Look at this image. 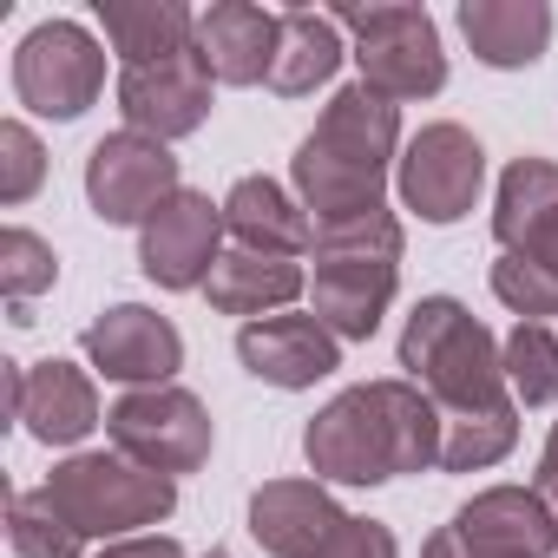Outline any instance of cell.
<instances>
[{
	"mask_svg": "<svg viewBox=\"0 0 558 558\" xmlns=\"http://www.w3.org/2000/svg\"><path fill=\"white\" fill-rule=\"evenodd\" d=\"M447 421L427 401V388L388 375L342 388L310 427H303V460L323 486H388L401 473L440 466Z\"/></svg>",
	"mask_w": 558,
	"mask_h": 558,
	"instance_id": "1",
	"label": "cell"
},
{
	"mask_svg": "<svg viewBox=\"0 0 558 558\" xmlns=\"http://www.w3.org/2000/svg\"><path fill=\"white\" fill-rule=\"evenodd\" d=\"M395 165H401V106H388L381 93H368L355 80L323 106L316 132L296 145L290 184H296V197L316 223H342V217H362V210L388 204V171Z\"/></svg>",
	"mask_w": 558,
	"mask_h": 558,
	"instance_id": "2",
	"label": "cell"
},
{
	"mask_svg": "<svg viewBox=\"0 0 558 558\" xmlns=\"http://www.w3.org/2000/svg\"><path fill=\"white\" fill-rule=\"evenodd\" d=\"M401 368H408L414 388H427V401L440 414H480V408L512 401L493 329L453 296H421L414 303V316L401 329Z\"/></svg>",
	"mask_w": 558,
	"mask_h": 558,
	"instance_id": "3",
	"label": "cell"
},
{
	"mask_svg": "<svg viewBox=\"0 0 558 558\" xmlns=\"http://www.w3.org/2000/svg\"><path fill=\"white\" fill-rule=\"evenodd\" d=\"M47 493L53 506L99 545H119V538H138L145 525L171 519L178 512V480L125 460V453H73L47 473Z\"/></svg>",
	"mask_w": 558,
	"mask_h": 558,
	"instance_id": "4",
	"label": "cell"
},
{
	"mask_svg": "<svg viewBox=\"0 0 558 558\" xmlns=\"http://www.w3.org/2000/svg\"><path fill=\"white\" fill-rule=\"evenodd\" d=\"M336 21H342V34L355 40L362 86L381 93L388 106L434 99V93L447 86V53H440V27H434L427 8L375 0V8H342Z\"/></svg>",
	"mask_w": 558,
	"mask_h": 558,
	"instance_id": "5",
	"label": "cell"
},
{
	"mask_svg": "<svg viewBox=\"0 0 558 558\" xmlns=\"http://www.w3.org/2000/svg\"><path fill=\"white\" fill-rule=\"evenodd\" d=\"M106 440H112V453L178 480V473H197L210 460L217 427H210V408L191 388L165 381V388H125L106 408Z\"/></svg>",
	"mask_w": 558,
	"mask_h": 558,
	"instance_id": "6",
	"label": "cell"
},
{
	"mask_svg": "<svg viewBox=\"0 0 558 558\" xmlns=\"http://www.w3.org/2000/svg\"><path fill=\"white\" fill-rule=\"evenodd\" d=\"M106 93V47L80 21H40L14 47V99L40 119H80Z\"/></svg>",
	"mask_w": 558,
	"mask_h": 558,
	"instance_id": "7",
	"label": "cell"
},
{
	"mask_svg": "<svg viewBox=\"0 0 558 558\" xmlns=\"http://www.w3.org/2000/svg\"><path fill=\"white\" fill-rule=\"evenodd\" d=\"M395 191L401 204L421 217V223H460L480 191H486V145L440 119V125H421L408 145H401V165H395Z\"/></svg>",
	"mask_w": 558,
	"mask_h": 558,
	"instance_id": "8",
	"label": "cell"
},
{
	"mask_svg": "<svg viewBox=\"0 0 558 558\" xmlns=\"http://www.w3.org/2000/svg\"><path fill=\"white\" fill-rule=\"evenodd\" d=\"M178 191H184V178H178L171 145H158L145 132H106L86 151V204L99 223H138L145 230V217Z\"/></svg>",
	"mask_w": 558,
	"mask_h": 558,
	"instance_id": "9",
	"label": "cell"
},
{
	"mask_svg": "<svg viewBox=\"0 0 558 558\" xmlns=\"http://www.w3.org/2000/svg\"><path fill=\"white\" fill-rule=\"evenodd\" d=\"M223 204H210L204 191H178L165 197L145 230H138V269H145V283L158 290H204L210 283V269L223 263Z\"/></svg>",
	"mask_w": 558,
	"mask_h": 558,
	"instance_id": "10",
	"label": "cell"
},
{
	"mask_svg": "<svg viewBox=\"0 0 558 558\" xmlns=\"http://www.w3.org/2000/svg\"><path fill=\"white\" fill-rule=\"evenodd\" d=\"M86 362L106 375V381H125V388H165L178 368H184V336L171 316L145 310V303H112L86 323L80 336Z\"/></svg>",
	"mask_w": 558,
	"mask_h": 558,
	"instance_id": "11",
	"label": "cell"
},
{
	"mask_svg": "<svg viewBox=\"0 0 558 558\" xmlns=\"http://www.w3.org/2000/svg\"><path fill=\"white\" fill-rule=\"evenodd\" d=\"M210 66L191 53L178 60H158V66H132L119 73V112H125V132H145L158 145L171 138H191L204 119H210Z\"/></svg>",
	"mask_w": 558,
	"mask_h": 558,
	"instance_id": "12",
	"label": "cell"
},
{
	"mask_svg": "<svg viewBox=\"0 0 558 558\" xmlns=\"http://www.w3.org/2000/svg\"><path fill=\"white\" fill-rule=\"evenodd\" d=\"M8 408L40 447H80L93 427H106L99 388L73 362H34V368L8 362Z\"/></svg>",
	"mask_w": 558,
	"mask_h": 558,
	"instance_id": "13",
	"label": "cell"
},
{
	"mask_svg": "<svg viewBox=\"0 0 558 558\" xmlns=\"http://www.w3.org/2000/svg\"><path fill=\"white\" fill-rule=\"evenodd\" d=\"M447 525L460 538V558H551L558 551V525L532 486H486Z\"/></svg>",
	"mask_w": 558,
	"mask_h": 558,
	"instance_id": "14",
	"label": "cell"
},
{
	"mask_svg": "<svg viewBox=\"0 0 558 558\" xmlns=\"http://www.w3.org/2000/svg\"><path fill=\"white\" fill-rule=\"evenodd\" d=\"M401 290V263L395 256H316L310 296H316V323L336 342H368L388 316Z\"/></svg>",
	"mask_w": 558,
	"mask_h": 558,
	"instance_id": "15",
	"label": "cell"
},
{
	"mask_svg": "<svg viewBox=\"0 0 558 558\" xmlns=\"http://www.w3.org/2000/svg\"><path fill=\"white\" fill-rule=\"evenodd\" d=\"M236 362L269 381V388H316L323 375L342 368V342L316 323V316H263V323H243L236 329Z\"/></svg>",
	"mask_w": 558,
	"mask_h": 558,
	"instance_id": "16",
	"label": "cell"
},
{
	"mask_svg": "<svg viewBox=\"0 0 558 558\" xmlns=\"http://www.w3.org/2000/svg\"><path fill=\"white\" fill-rule=\"evenodd\" d=\"M276 40H283V14L250 8V0H217L197 14V60L217 86H269Z\"/></svg>",
	"mask_w": 558,
	"mask_h": 558,
	"instance_id": "17",
	"label": "cell"
},
{
	"mask_svg": "<svg viewBox=\"0 0 558 558\" xmlns=\"http://www.w3.org/2000/svg\"><path fill=\"white\" fill-rule=\"evenodd\" d=\"M349 512L323 480H263L250 493V538L269 558H310Z\"/></svg>",
	"mask_w": 558,
	"mask_h": 558,
	"instance_id": "18",
	"label": "cell"
},
{
	"mask_svg": "<svg viewBox=\"0 0 558 558\" xmlns=\"http://www.w3.org/2000/svg\"><path fill=\"white\" fill-rule=\"evenodd\" d=\"M223 230L236 236V250L256 256H303L316 243V217L276 178H236L223 197Z\"/></svg>",
	"mask_w": 558,
	"mask_h": 558,
	"instance_id": "19",
	"label": "cell"
},
{
	"mask_svg": "<svg viewBox=\"0 0 558 558\" xmlns=\"http://www.w3.org/2000/svg\"><path fill=\"white\" fill-rule=\"evenodd\" d=\"M460 34L480 66L519 73L538 66L551 47V8L545 0H460Z\"/></svg>",
	"mask_w": 558,
	"mask_h": 558,
	"instance_id": "20",
	"label": "cell"
},
{
	"mask_svg": "<svg viewBox=\"0 0 558 558\" xmlns=\"http://www.w3.org/2000/svg\"><path fill=\"white\" fill-rule=\"evenodd\" d=\"M303 290H310V276H303L296 256H256V250H223V263L210 269V283H204L217 316H250V323L290 310Z\"/></svg>",
	"mask_w": 558,
	"mask_h": 558,
	"instance_id": "21",
	"label": "cell"
},
{
	"mask_svg": "<svg viewBox=\"0 0 558 558\" xmlns=\"http://www.w3.org/2000/svg\"><path fill=\"white\" fill-rule=\"evenodd\" d=\"M99 27L119 53V66H158L197 47V14L184 0H99Z\"/></svg>",
	"mask_w": 558,
	"mask_h": 558,
	"instance_id": "22",
	"label": "cell"
},
{
	"mask_svg": "<svg viewBox=\"0 0 558 558\" xmlns=\"http://www.w3.org/2000/svg\"><path fill=\"white\" fill-rule=\"evenodd\" d=\"M558 230V165L551 158H512L493 197V236L499 256H538Z\"/></svg>",
	"mask_w": 558,
	"mask_h": 558,
	"instance_id": "23",
	"label": "cell"
},
{
	"mask_svg": "<svg viewBox=\"0 0 558 558\" xmlns=\"http://www.w3.org/2000/svg\"><path fill=\"white\" fill-rule=\"evenodd\" d=\"M342 21L316 14V8H283V40H276V66H269V93L283 99H310L316 86H329L349 60L342 47Z\"/></svg>",
	"mask_w": 558,
	"mask_h": 558,
	"instance_id": "24",
	"label": "cell"
},
{
	"mask_svg": "<svg viewBox=\"0 0 558 558\" xmlns=\"http://www.w3.org/2000/svg\"><path fill=\"white\" fill-rule=\"evenodd\" d=\"M447 440H440V466L447 473H486L519 447V401L480 408V414H440Z\"/></svg>",
	"mask_w": 558,
	"mask_h": 558,
	"instance_id": "25",
	"label": "cell"
},
{
	"mask_svg": "<svg viewBox=\"0 0 558 558\" xmlns=\"http://www.w3.org/2000/svg\"><path fill=\"white\" fill-rule=\"evenodd\" d=\"M8 545H14V558H80L86 532L53 506L47 486H34V493L8 499Z\"/></svg>",
	"mask_w": 558,
	"mask_h": 558,
	"instance_id": "26",
	"label": "cell"
},
{
	"mask_svg": "<svg viewBox=\"0 0 558 558\" xmlns=\"http://www.w3.org/2000/svg\"><path fill=\"white\" fill-rule=\"evenodd\" d=\"M499 362H506V388H512L519 408H551L558 401V336L545 323H519L499 342Z\"/></svg>",
	"mask_w": 558,
	"mask_h": 558,
	"instance_id": "27",
	"label": "cell"
},
{
	"mask_svg": "<svg viewBox=\"0 0 558 558\" xmlns=\"http://www.w3.org/2000/svg\"><path fill=\"white\" fill-rule=\"evenodd\" d=\"M53 283H60L53 243L34 236L27 223H8V230H0V290H8V303H14V323H34L27 303H34L40 290H53Z\"/></svg>",
	"mask_w": 558,
	"mask_h": 558,
	"instance_id": "28",
	"label": "cell"
},
{
	"mask_svg": "<svg viewBox=\"0 0 558 558\" xmlns=\"http://www.w3.org/2000/svg\"><path fill=\"white\" fill-rule=\"evenodd\" d=\"M493 296L519 323H545V316H558V276L538 269V263H525V256H499L493 263Z\"/></svg>",
	"mask_w": 558,
	"mask_h": 558,
	"instance_id": "29",
	"label": "cell"
},
{
	"mask_svg": "<svg viewBox=\"0 0 558 558\" xmlns=\"http://www.w3.org/2000/svg\"><path fill=\"white\" fill-rule=\"evenodd\" d=\"M40 184H47V145L21 119H8V125H0V204L21 210Z\"/></svg>",
	"mask_w": 558,
	"mask_h": 558,
	"instance_id": "30",
	"label": "cell"
},
{
	"mask_svg": "<svg viewBox=\"0 0 558 558\" xmlns=\"http://www.w3.org/2000/svg\"><path fill=\"white\" fill-rule=\"evenodd\" d=\"M310 558H401V545H395V532H388L381 519H355V512H349Z\"/></svg>",
	"mask_w": 558,
	"mask_h": 558,
	"instance_id": "31",
	"label": "cell"
},
{
	"mask_svg": "<svg viewBox=\"0 0 558 558\" xmlns=\"http://www.w3.org/2000/svg\"><path fill=\"white\" fill-rule=\"evenodd\" d=\"M99 558H184V545H178L171 532H138V538L99 545Z\"/></svg>",
	"mask_w": 558,
	"mask_h": 558,
	"instance_id": "32",
	"label": "cell"
},
{
	"mask_svg": "<svg viewBox=\"0 0 558 558\" xmlns=\"http://www.w3.org/2000/svg\"><path fill=\"white\" fill-rule=\"evenodd\" d=\"M532 493L545 499V512H551V525H558V466H545V460H538V473H532Z\"/></svg>",
	"mask_w": 558,
	"mask_h": 558,
	"instance_id": "33",
	"label": "cell"
},
{
	"mask_svg": "<svg viewBox=\"0 0 558 558\" xmlns=\"http://www.w3.org/2000/svg\"><path fill=\"white\" fill-rule=\"evenodd\" d=\"M525 263H538V269H551V276H558V230H551V236H545V250H538V256H525Z\"/></svg>",
	"mask_w": 558,
	"mask_h": 558,
	"instance_id": "34",
	"label": "cell"
},
{
	"mask_svg": "<svg viewBox=\"0 0 558 558\" xmlns=\"http://www.w3.org/2000/svg\"><path fill=\"white\" fill-rule=\"evenodd\" d=\"M545 466H558V421H551V434H545V453H538Z\"/></svg>",
	"mask_w": 558,
	"mask_h": 558,
	"instance_id": "35",
	"label": "cell"
},
{
	"mask_svg": "<svg viewBox=\"0 0 558 558\" xmlns=\"http://www.w3.org/2000/svg\"><path fill=\"white\" fill-rule=\"evenodd\" d=\"M204 558H230V551H223V545H210V551H204Z\"/></svg>",
	"mask_w": 558,
	"mask_h": 558,
	"instance_id": "36",
	"label": "cell"
}]
</instances>
